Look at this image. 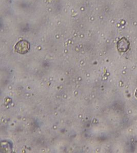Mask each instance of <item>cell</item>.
I'll list each match as a JSON object with an SVG mask.
<instances>
[{"label":"cell","instance_id":"3","mask_svg":"<svg viewBox=\"0 0 137 153\" xmlns=\"http://www.w3.org/2000/svg\"><path fill=\"white\" fill-rule=\"evenodd\" d=\"M135 97H137V91H135Z\"/></svg>","mask_w":137,"mask_h":153},{"label":"cell","instance_id":"2","mask_svg":"<svg viewBox=\"0 0 137 153\" xmlns=\"http://www.w3.org/2000/svg\"><path fill=\"white\" fill-rule=\"evenodd\" d=\"M130 43L126 38L123 37L121 38L117 44V47L119 52L125 53L128 50Z\"/></svg>","mask_w":137,"mask_h":153},{"label":"cell","instance_id":"1","mask_svg":"<svg viewBox=\"0 0 137 153\" xmlns=\"http://www.w3.org/2000/svg\"><path fill=\"white\" fill-rule=\"evenodd\" d=\"M30 49V44L26 40H21L16 44L14 46L15 52L19 54H26Z\"/></svg>","mask_w":137,"mask_h":153}]
</instances>
